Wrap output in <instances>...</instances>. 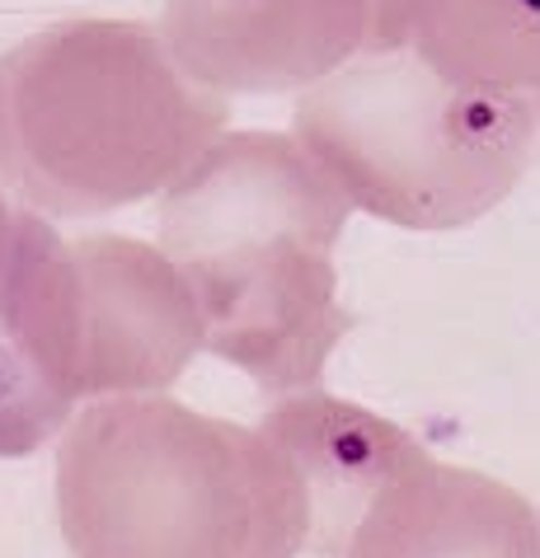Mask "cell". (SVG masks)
Here are the masks:
<instances>
[{
	"mask_svg": "<svg viewBox=\"0 0 540 558\" xmlns=\"http://www.w3.org/2000/svg\"><path fill=\"white\" fill-rule=\"evenodd\" d=\"M348 197L291 132H221L160 193V250L189 277L207 352L259 395L324 390V371L358 329L338 301L334 244Z\"/></svg>",
	"mask_w": 540,
	"mask_h": 558,
	"instance_id": "obj_1",
	"label": "cell"
},
{
	"mask_svg": "<svg viewBox=\"0 0 540 558\" xmlns=\"http://www.w3.org/2000/svg\"><path fill=\"white\" fill-rule=\"evenodd\" d=\"M57 531L71 558H301L305 484L259 427L169 395L81 404L57 437Z\"/></svg>",
	"mask_w": 540,
	"mask_h": 558,
	"instance_id": "obj_2",
	"label": "cell"
},
{
	"mask_svg": "<svg viewBox=\"0 0 540 558\" xmlns=\"http://www.w3.org/2000/svg\"><path fill=\"white\" fill-rule=\"evenodd\" d=\"M226 122L151 24L67 20L0 52V189L48 221L160 197Z\"/></svg>",
	"mask_w": 540,
	"mask_h": 558,
	"instance_id": "obj_3",
	"label": "cell"
},
{
	"mask_svg": "<svg viewBox=\"0 0 540 558\" xmlns=\"http://www.w3.org/2000/svg\"><path fill=\"white\" fill-rule=\"evenodd\" d=\"M536 132L531 99L452 85L409 48L352 57L291 108V136L348 207L399 230H460L503 207Z\"/></svg>",
	"mask_w": 540,
	"mask_h": 558,
	"instance_id": "obj_4",
	"label": "cell"
},
{
	"mask_svg": "<svg viewBox=\"0 0 540 558\" xmlns=\"http://www.w3.org/2000/svg\"><path fill=\"white\" fill-rule=\"evenodd\" d=\"M67 263L81 404L175 390L207 352L203 310L179 263L160 244L108 230L67 240Z\"/></svg>",
	"mask_w": 540,
	"mask_h": 558,
	"instance_id": "obj_5",
	"label": "cell"
},
{
	"mask_svg": "<svg viewBox=\"0 0 540 558\" xmlns=\"http://www.w3.org/2000/svg\"><path fill=\"white\" fill-rule=\"evenodd\" d=\"M399 0H165L160 34L216 95H301L395 48Z\"/></svg>",
	"mask_w": 540,
	"mask_h": 558,
	"instance_id": "obj_6",
	"label": "cell"
},
{
	"mask_svg": "<svg viewBox=\"0 0 540 558\" xmlns=\"http://www.w3.org/2000/svg\"><path fill=\"white\" fill-rule=\"evenodd\" d=\"M81 413L67 240L0 189V460L57 441Z\"/></svg>",
	"mask_w": 540,
	"mask_h": 558,
	"instance_id": "obj_7",
	"label": "cell"
},
{
	"mask_svg": "<svg viewBox=\"0 0 540 558\" xmlns=\"http://www.w3.org/2000/svg\"><path fill=\"white\" fill-rule=\"evenodd\" d=\"M254 427L297 464L305 498H311V549L305 554L320 558H344L367 507L428 456V446L399 423L329 390L273 399Z\"/></svg>",
	"mask_w": 540,
	"mask_h": 558,
	"instance_id": "obj_8",
	"label": "cell"
},
{
	"mask_svg": "<svg viewBox=\"0 0 540 558\" xmlns=\"http://www.w3.org/2000/svg\"><path fill=\"white\" fill-rule=\"evenodd\" d=\"M344 558H540V507L428 451L367 507Z\"/></svg>",
	"mask_w": 540,
	"mask_h": 558,
	"instance_id": "obj_9",
	"label": "cell"
},
{
	"mask_svg": "<svg viewBox=\"0 0 540 558\" xmlns=\"http://www.w3.org/2000/svg\"><path fill=\"white\" fill-rule=\"evenodd\" d=\"M395 48L484 95H540V0H399Z\"/></svg>",
	"mask_w": 540,
	"mask_h": 558,
	"instance_id": "obj_10",
	"label": "cell"
},
{
	"mask_svg": "<svg viewBox=\"0 0 540 558\" xmlns=\"http://www.w3.org/2000/svg\"><path fill=\"white\" fill-rule=\"evenodd\" d=\"M531 104H536V118H540V95H536V99H531Z\"/></svg>",
	"mask_w": 540,
	"mask_h": 558,
	"instance_id": "obj_11",
	"label": "cell"
}]
</instances>
